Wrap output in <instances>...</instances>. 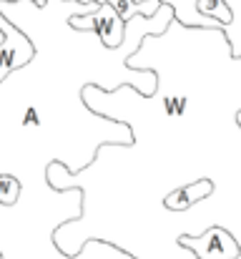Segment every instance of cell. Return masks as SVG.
Returning <instances> with one entry per match:
<instances>
[{"label":"cell","mask_w":241,"mask_h":259,"mask_svg":"<svg viewBox=\"0 0 241 259\" xmlns=\"http://www.w3.org/2000/svg\"><path fill=\"white\" fill-rule=\"evenodd\" d=\"M73 30H90L101 38V43L108 51H116L118 46H123L126 38V23L118 18V13L111 8V3H101L93 13H73L68 18Z\"/></svg>","instance_id":"6da1fadb"},{"label":"cell","mask_w":241,"mask_h":259,"mask_svg":"<svg viewBox=\"0 0 241 259\" xmlns=\"http://www.w3.org/2000/svg\"><path fill=\"white\" fill-rule=\"evenodd\" d=\"M0 33H3V43H0V83H3L15 68H23V66H28L33 61L35 46L3 13H0Z\"/></svg>","instance_id":"7a4b0ae2"},{"label":"cell","mask_w":241,"mask_h":259,"mask_svg":"<svg viewBox=\"0 0 241 259\" xmlns=\"http://www.w3.org/2000/svg\"><path fill=\"white\" fill-rule=\"evenodd\" d=\"M178 244L191 249L196 254V259H239L241 257L239 242L224 227H209L201 237L183 234V237H178Z\"/></svg>","instance_id":"3957f363"},{"label":"cell","mask_w":241,"mask_h":259,"mask_svg":"<svg viewBox=\"0 0 241 259\" xmlns=\"http://www.w3.org/2000/svg\"><path fill=\"white\" fill-rule=\"evenodd\" d=\"M214 186L209 179H201V181H194L188 186H178L173 189L171 194L163 196V206L168 211H188L191 206H196L199 201H204L206 196H211Z\"/></svg>","instance_id":"277c9868"},{"label":"cell","mask_w":241,"mask_h":259,"mask_svg":"<svg viewBox=\"0 0 241 259\" xmlns=\"http://www.w3.org/2000/svg\"><path fill=\"white\" fill-rule=\"evenodd\" d=\"M196 8L204 18H211L221 25H231L234 23V10L226 0H196Z\"/></svg>","instance_id":"5b68a950"},{"label":"cell","mask_w":241,"mask_h":259,"mask_svg":"<svg viewBox=\"0 0 241 259\" xmlns=\"http://www.w3.org/2000/svg\"><path fill=\"white\" fill-rule=\"evenodd\" d=\"M23 184L13 174H0V206H15L20 199Z\"/></svg>","instance_id":"8992f818"},{"label":"cell","mask_w":241,"mask_h":259,"mask_svg":"<svg viewBox=\"0 0 241 259\" xmlns=\"http://www.w3.org/2000/svg\"><path fill=\"white\" fill-rule=\"evenodd\" d=\"M163 108L168 116H181L183 108H186V98L183 96H166L163 98Z\"/></svg>","instance_id":"52a82bcc"},{"label":"cell","mask_w":241,"mask_h":259,"mask_svg":"<svg viewBox=\"0 0 241 259\" xmlns=\"http://www.w3.org/2000/svg\"><path fill=\"white\" fill-rule=\"evenodd\" d=\"M80 5H90V3H95V5H101V3H106V0H78ZM136 5H141V3H149V0H133Z\"/></svg>","instance_id":"ba28073f"},{"label":"cell","mask_w":241,"mask_h":259,"mask_svg":"<svg viewBox=\"0 0 241 259\" xmlns=\"http://www.w3.org/2000/svg\"><path fill=\"white\" fill-rule=\"evenodd\" d=\"M30 3H33V5H38V8H43V5H45L48 0H30Z\"/></svg>","instance_id":"9c48e42d"},{"label":"cell","mask_w":241,"mask_h":259,"mask_svg":"<svg viewBox=\"0 0 241 259\" xmlns=\"http://www.w3.org/2000/svg\"><path fill=\"white\" fill-rule=\"evenodd\" d=\"M236 121H239V126H241V111H239V113H236Z\"/></svg>","instance_id":"30bf717a"},{"label":"cell","mask_w":241,"mask_h":259,"mask_svg":"<svg viewBox=\"0 0 241 259\" xmlns=\"http://www.w3.org/2000/svg\"><path fill=\"white\" fill-rule=\"evenodd\" d=\"M66 3H73V5H76V3H78V0H66Z\"/></svg>","instance_id":"8fae6325"},{"label":"cell","mask_w":241,"mask_h":259,"mask_svg":"<svg viewBox=\"0 0 241 259\" xmlns=\"http://www.w3.org/2000/svg\"><path fill=\"white\" fill-rule=\"evenodd\" d=\"M3 3H18V0H3Z\"/></svg>","instance_id":"7c38bea8"},{"label":"cell","mask_w":241,"mask_h":259,"mask_svg":"<svg viewBox=\"0 0 241 259\" xmlns=\"http://www.w3.org/2000/svg\"><path fill=\"white\" fill-rule=\"evenodd\" d=\"M0 259H3V254H0Z\"/></svg>","instance_id":"4fadbf2b"}]
</instances>
